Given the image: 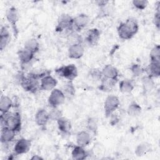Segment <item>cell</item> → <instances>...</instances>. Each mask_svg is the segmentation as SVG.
<instances>
[{
	"label": "cell",
	"mask_w": 160,
	"mask_h": 160,
	"mask_svg": "<svg viewBox=\"0 0 160 160\" xmlns=\"http://www.w3.org/2000/svg\"><path fill=\"white\" fill-rule=\"evenodd\" d=\"M138 30L139 25L137 21L130 18L119 24L118 27V34L121 39L129 40L138 32Z\"/></svg>",
	"instance_id": "1"
},
{
	"label": "cell",
	"mask_w": 160,
	"mask_h": 160,
	"mask_svg": "<svg viewBox=\"0 0 160 160\" xmlns=\"http://www.w3.org/2000/svg\"><path fill=\"white\" fill-rule=\"evenodd\" d=\"M1 128L6 127L18 132L21 129V118L19 112L1 113Z\"/></svg>",
	"instance_id": "2"
},
{
	"label": "cell",
	"mask_w": 160,
	"mask_h": 160,
	"mask_svg": "<svg viewBox=\"0 0 160 160\" xmlns=\"http://www.w3.org/2000/svg\"><path fill=\"white\" fill-rule=\"evenodd\" d=\"M72 21L73 18L69 14H62L58 19L57 25L55 28L56 31L58 32H67L68 34L70 32L72 31Z\"/></svg>",
	"instance_id": "3"
},
{
	"label": "cell",
	"mask_w": 160,
	"mask_h": 160,
	"mask_svg": "<svg viewBox=\"0 0 160 160\" xmlns=\"http://www.w3.org/2000/svg\"><path fill=\"white\" fill-rule=\"evenodd\" d=\"M56 74L68 81H73L78 74V69L73 64L62 66L55 70Z\"/></svg>",
	"instance_id": "4"
},
{
	"label": "cell",
	"mask_w": 160,
	"mask_h": 160,
	"mask_svg": "<svg viewBox=\"0 0 160 160\" xmlns=\"http://www.w3.org/2000/svg\"><path fill=\"white\" fill-rule=\"evenodd\" d=\"M120 102L119 98L114 95L108 96L104 102V114L106 118H109L119 108Z\"/></svg>",
	"instance_id": "5"
},
{
	"label": "cell",
	"mask_w": 160,
	"mask_h": 160,
	"mask_svg": "<svg viewBox=\"0 0 160 160\" xmlns=\"http://www.w3.org/2000/svg\"><path fill=\"white\" fill-rule=\"evenodd\" d=\"M66 97L61 89L54 88L50 93L48 99V104L51 108H58L65 101Z\"/></svg>",
	"instance_id": "6"
},
{
	"label": "cell",
	"mask_w": 160,
	"mask_h": 160,
	"mask_svg": "<svg viewBox=\"0 0 160 160\" xmlns=\"http://www.w3.org/2000/svg\"><path fill=\"white\" fill-rule=\"evenodd\" d=\"M6 17L9 22V23L11 24V28L13 30V34L14 36L17 37L18 34V28L17 26V23L19 21V12L18 10L16 8L12 6L9 8L6 14Z\"/></svg>",
	"instance_id": "7"
},
{
	"label": "cell",
	"mask_w": 160,
	"mask_h": 160,
	"mask_svg": "<svg viewBox=\"0 0 160 160\" xmlns=\"http://www.w3.org/2000/svg\"><path fill=\"white\" fill-rule=\"evenodd\" d=\"M89 22V18L86 14H79L75 18H73L72 31L77 32H80L85 28Z\"/></svg>",
	"instance_id": "8"
},
{
	"label": "cell",
	"mask_w": 160,
	"mask_h": 160,
	"mask_svg": "<svg viewBox=\"0 0 160 160\" xmlns=\"http://www.w3.org/2000/svg\"><path fill=\"white\" fill-rule=\"evenodd\" d=\"M20 85L24 89V91L31 93L36 92L38 88H40V84H39L38 80L29 74L28 76H25Z\"/></svg>",
	"instance_id": "9"
},
{
	"label": "cell",
	"mask_w": 160,
	"mask_h": 160,
	"mask_svg": "<svg viewBox=\"0 0 160 160\" xmlns=\"http://www.w3.org/2000/svg\"><path fill=\"white\" fill-rule=\"evenodd\" d=\"M31 146L30 140L26 138H21L16 142L14 147V152L18 155L27 153Z\"/></svg>",
	"instance_id": "10"
},
{
	"label": "cell",
	"mask_w": 160,
	"mask_h": 160,
	"mask_svg": "<svg viewBox=\"0 0 160 160\" xmlns=\"http://www.w3.org/2000/svg\"><path fill=\"white\" fill-rule=\"evenodd\" d=\"M100 36L101 32L98 29L91 28L87 31L85 41L89 46L93 47L98 44L100 39Z\"/></svg>",
	"instance_id": "11"
},
{
	"label": "cell",
	"mask_w": 160,
	"mask_h": 160,
	"mask_svg": "<svg viewBox=\"0 0 160 160\" xmlns=\"http://www.w3.org/2000/svg\"><path fill=\"white\" fill-rule=\"evenodd\" d=\"M68 57L71 59H78L82 57L84 54V49L82 44H74L69 46L68 51Z\"/></svg>",
	"instance_id": "12"
},
{
	"label": "cell",
	"mask_w": 160,
	"mask_h": 160,
	"mask_svg": "<svg viewBox=\"0 0 160 160\" xmlns=\"http://www.w3.org/2000/svg\"><path fill=\"white\" fill-rule=\"evenodd\" d=\"M57 83L56 79L49 74L40 79V88L44 91H52L55 88Z\"/></svg>",
	"instance_id": "13"
},
{
	"label": "cell",
	"mask_w": 160,
	"mask_h": 160,
	"mask_svg": "<svg viewBox=\"0 0 160 160\" xmlns=\"http://www.w3.org/2000/svg\"><path fill=\"white\" fill-rule=\"evenodd\" d=\"M49 120V112L44 109H39L35 114V122L39 126H45Z\"/></svg>",
	"instance_id": "14"
},
{
	"label": "cell",
	"mask_w": 160,
	"mask_h": 160,
	"mask_svg": "<svg viewBox=\"0 0 160 160\" xmlns=\"http://www.w3.org/2000/svg\"><path fill=\"white\" fill-rule=\"evenodd\" d=\"M144 72L151 78H158L160 76V63L150 62L144 69Z\"/></svg>",
	"instance_id": "15"
},
{
	"label": "cell",
	"mask_w": 160,
	"mask_h": 160,
	"mask_svg": "<svg viewBox=\"0 0 160 160\" xmlns=\"http://www.w3.org/2000/svg\"><path fill=\"white\" fill-rule=\"evenodd\" d=\"M58 127L59 131L64 135H69L71 130V121L64 117L60 118L57 121Z\"/></svg>",
	"instance_id": "16"
},
{
	"label": "cell",
	"mask_w": 160,
	"mask_h": 160,
	"mask_svg": "<svg viewBox=\"0 0 160 160\" xmlns=\"http://www.w3.org/2000/svg\"><path fill=\"white\" fill-rule=\"evenodd\" d=\"M16 131L6 127L1 128L0 140L1 143H8L12 141L16 136Z\"/></svg>",
	"instance_id": "17"
},
{
	"label": "cell",
	"mask_w": 160,
	"mask_h": 160,
	"mask_svg": "<svg viewBox=\"0 0 160 160\" xmlns=\"http://www.w3.org/2000/svg\"><path fill=\"white\" fill-rule=\"evenodd\" d=\"M11 35L8 26H3L0 32V50L3 51L10 42Z\"/></svg>",
	"instance_id": "18"
},
{
	"label": "cell",
	"mask_w": 160,
	"mask_h": 160,
	"mask_svg": "<svg viewBox=\"0 0 160 160\" xmlns=\"http://www.w3.org/2000/svg\"><path fill=\"white\" fill-rule=\"evenodd\" d=\"M118 80L107 78L102 77L101 80V84L98 87V89L102 92H109L112 91L114 86L116 85Z\"/></svg>",
	"instance_id": "19"
},
{
	"label": "cell",
	"mask_w": 160,
	"mask_h": 160,
	"mask_svg": "<svg viewBox=\"0 0 160 160\" xmlns=\"http://www.w3.org/2000/svg\"><path fill=\"white\" fill-rule=\"evenodd\" d=\"M102 76L107 78H110L115 80L118 79L119 72L116 68L111 64H108L105 66L101 71Z\"/></svg>",
	"instance_id": "20"
},
{
	"label": "cell",
	"mask_w": 160,
	"mask_h": 160,
	"mask_svg": "<svg viewBox=\"0 0 160 160\" xmlns=\"http://www.w3.org/2000/svg\"><path fill=\"white\" fill-rule=\"evenodd\" d=\"M17 54L19 60L21 62V64L31 63L34 57V54L26 50L24 48L19 50Z\"/></svg>",
	"instance_id": "21"
},
{
	"label": "cell",
	"mask_w": 160,
	"mask_h": 160,
	"mask_svg": "<svg viewBox=\"0 0 160 160\" xmlns=\"http://www.w3.org/2000/svg\"><path fill=\"white\" fill-rule=\"evenodd\" d=\"M91 141L90 134L85 131L79 132L76 135V142L78 146L85 147L88 146Z\"/></svg>",
	"instance_id": "22"
},
{
	"label": "cell",
	"mask_w": 160,
	"mask_h": 160,
	"mask_svg": "<svg viewBox=\"0 0 160 160\" xmlns=\"http://www.w3.org/2000/svg\"><path fill=\"white\" fill-rule=\"evenodd\" d=\"M151 151H152L151 144L147 142H143L140 143L136 147L135 149V154L138 157H141L149 154V152H151Z\"/></svg>",
	"instance_id": "23"
},
{
	"label": "cell",
	"mask_w": 160,
	"mask_h": 160,
	"mask_svg": "<svg viewBox=\"0 0 160 160\" xmlns=\"http://www.w3.org/2000/svg\"><path fill=\"white\" fill-rule=\"evenodd\" d=\"M88 155V152L85 151L84 147L78 145L75 146L71 152L72 158L75 160L85 159Z\"/></svg>",
	"instance_id": "24"
},
{
	"label": "cell",
	"mask_w": 160,
	"mask_h": 160,
	"mask_svg": "<svg viewBox=\"0 0 160 160\" xmlns=\"http://www.w3.org/2000/svg\"><path fill=\"white\" fill-rule=\"evenodd\" d=\"M134 88V83L131 79H123L119 84V91L122 93H130Z\"/></svg>",
	"instance_id": "25"
},
{
	"label": "cell",
	"mask_w": 160,
	"mask_h": 160,
	"mask_svg": "<svg viewBox=\"0 0 160 160\" xmlns=\"http://www.w3.org/2000/svg\"><path fill=\"white\" fill-rule=\"evenodd\" d=\"M61 91L64 93L66 98L69 99L72 98L76 93V89L72 81H68L66 82L65 84H63Z\"/></svg>",
	"instance_id": "26"
},
{
	"label": "cell",
	"mask_w": 160,
	"mask_h": 160,
	"mask_svg": "<svg viewBox=\"0 0 160 160\" xmlns=\"http://www.w3.org/2000/svg\"><path fill=\"white\" fill-rule=\"evenodd\" d=\"M39 47L38 41L35 38H31L25 42L23 48L33 54H36L39 51Z\"/></svg>",
	"instance_id": "27"
},
{
	"label": "cell",
	"mask_w": 160,
	"mask_h": 160,
	"mask_svg": "<svg viewBox=\"0 0 160 160\" xmlns=\"http://www.w3.org/2000/svg\"><path fill=\"white\" fill-rule=\"evenodd\" d=\"M12 107V100L8 96H1L0 100V111L1 113H6Z\"/></svg>",
	"instance_id": "28"
},
{
	"label": "cell",
	"mask_w": 160,
	"mask_h": 160,
	"mask_svg": "<svg viewBox=\"0 0 160 160\" xmlns=\"http://www.w3.org/2000/svg\"><path fill=\"white\" fill-rule=\"evenodd\" d=\"M67 42L69 46L82 44L83 42L82 37L77 32L71 31L67 35Z\"/></svg>",
	"instance_id": "29"
},
{
	"label": "cell",
	"mask_w": 160,
	"mask_h": 160,
	"mask_svg": "<svg viewBox=\"0 0 160 160\" xmlns=\"http://www.w3.org/2000/svg\"><path fill=\"white\" fill-rule=\"evenodd\" d=\"M141 107L136 102H132L127 109V113L131 117L139 116L141 113Z\"/></svg>",
	"instance_id": "30"
},
{
	"label": "cell",
	"mask_w": 160,
	"mask_h": 160,
	"mask_svg": "<svg viewBox=\"0 0 160 160\" xmlns=\"http://www.w3.org/2000/svg\"><path fill=\"white\" fill-rule=\"evenodd\" d=\"M151 62L160 63V46L159 44L155 45L151 50L149 53Z\"/></svg>",
	"instance_id": "31"
},
{
	"label": "cell",
	"mask_w": 160,
	"mask_h": 160,
	"mask_svg": "<svg viewBox=\"0 0 160 160\" xmlns=\"http://www.w3.org/2000/svg\"><path fill=\"white\" fill-rule=\"evenodd\" d=\"M142 86L143 91L145 92H148L153 89L154 87V82L152 80V78L146 76L142 79Z\"/></svg>",
	"instance_id": "32"
},
{
	"label": "cell",
	"mask_w": 160,
	"mask_h": 160,
	"mask_svg": "<svg viewBox=\"0 0 160 160\" xmlns=\"http://www.w3.org/2000/svg\"><path fill=\"white\" fill-rule=\"evenodd\" d=\"M97 121L94 118H89L87 121V129L91 132L96 134L98 131Z\"/></svg>",
	"instance_id": "33"
},
{
	"label": "cell",
	"mask_w": 160,
	"mask_h": 160,
	"mask_svg": "<svg viewBox=\"0 0 160 160\" xmlns=\"http://www.w3.org/2000/svg\"><path fill=\"white\" fill-rule=\"evenodd\" d=\"M62 112L58 109V108H52L51 110L49 112V120L57 121L62 116Z\"/></svg>",
	"instance_id": "34"
},
{
	"label": "cell",
	"mask_w": 160,
	"mask_h": 160,
	"mask_svg": "<svg viewBox=\"0 0 160 160\" xmlns=\"http://www.w3.org/2000/svg\"><path fill=\"white\" fill-rule=\"evenodd\" d=\"M157 7L156 8V12L154 14V18H153V23L155 25V26L159 29V24H160V2L158 1L157 2Z\"/></svg>",
	"instance_id": "35"
},
{
	"label": "cell",
	"mask_w": 160,
	"mask_h": 160,
	"mask_svg": "<svg viewBox=\"0 0 160 160\" xmlns=\"http://www.w3.org/2000/svg\"><path fill=\"white\" fill-rule=\"evenodd\" d=\"M131 71L132 75L135 77H138L144 72V69L138 64H134L131 67Z\"/></svg>",
	"instance_id": "36"
},
{
	"label": "cell",
	"mask_w": 160,
	"mask_h": 160,
	"mask_svg": "<svg viewBox=\"0 0 160 160\" xmlns=\"http://www.w3.org/2000/svg\"><path fill=\"white\" fill-rule=\"evenodd\" d=\"M132 5L139 10H144L148 6V1L146 0H133Z\"/></svg>",
	"instance_id": "37"
},
{
	"label": "cell",
	"mask_w": 160,
	"mask_h": 160,
	"mask_svg": "<svg viewBox=\"0 0 160 160\" xmlns=\"http://www.w3.org/2000/svg\"><path fill=\"white\" fill-rule=\"evenodd\" d=\"M91 77L96 81H101L102 78V74L101 71H99L98 69H93L90 71Z\"/></svg>",
	"instance_id": "38"
},
{
	"label": "cell",
	"mask_w": 160,
	"mask_h": 160,
	"mask_svg": "<svg viewBox=\"0 0 160 160\" xmlns=\"http://www.w3.org/2000/svg\"><path fill=\"white\" fill-rule=\"evenodd\" d=\"M110 120H109V124L111 126H115L116 124H117L119 121V118L118 117V116L116 114L112 113L109 117Z\"/></svg>",
	"instance_id": "39"
},
{
	"label": "cell",
	"mask_w": 160,
	"mask_h": 160,
	"mask_svg": "<svg viewBox=\"0 0 160 160\" xmlns=\"http://www.w3.org/2000/svg\"><path fill=\"white\" fill-rule=\"evenodd\" d=\"M109 2L108 1H103V0L102 1H97L95 2V3L99 7V8L106 6Z\"/></svg>",
	"instance_id": "40"
},
{
	"label": "cell",
	"mask_w": 160,
	"mask_h": 160,
	"mask_svg": "<svg viewBox=\"0 0 160 160\" xmlns=\"http://www.w3.org/2000/svg\"><path fill=\"white\" fill-rule=\"evenodd\" d=\"M17 97H14L13 98V99H12V107H14V108H18V107H19V99H17Z\"/></svg>",
	"instance_id": "41"
},
{
	"label": "cell",
	"mask_w": 160,
	"mask_h": 160,
	"mask_svg": "<svg viewBox=\"0 0 160 160\" xmlns=\"http://www.w3.org/2000/svg\"><path fill=\"white\" fill-rule=\"evenodd\" d=\"M31 160H40V159H43V158L41 156H39V155H33L31 158Z\"/></svg>",
	"instance_id": "42"
}]
</instances>
